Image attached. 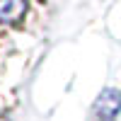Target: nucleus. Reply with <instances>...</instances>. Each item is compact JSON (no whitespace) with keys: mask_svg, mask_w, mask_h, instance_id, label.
I'll use <instances>...</instances> for the list:
<instances>
[{"mask_svg":"<svg viewBox=\"0 0 121 121\" xmlns=\"http://www.w3.org/2000/svg\"><path fill=\"white\" fill-rule=\"evenodd\" d=\"M121 112V92L119 90H104L95 102V119L97 121H114Z\"/></svg>","mask_w":121,"mask_h":121,"instance_id":"obj_1","label":"nucleus"},{"mask_svg":"<svg viewBox=\"0 0 121 121\" xmlns=\"http://www.w3.org/2000/svg\"><path fill=\"white\" fill-rule=\"evenodd\" d=\"M27 12V0H0V22H17Z\"/></svg>","mask_w":121,"mask_h":121,"instance_id":"obj_2","label":"nucleus"}]
</instances>
